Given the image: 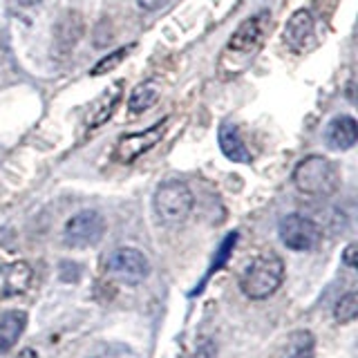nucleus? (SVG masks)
Masks as SVG:
<instances>
[{
	"label": "nucleus",
	"mask_w": 358,
	"mask_h": 358,
	"mask_svg": "<svg viewBox=\"0 0 358 358\" xmlns=\"http://www.w3.org/2000/svg\"><path fill=\"white\" fill-rule=\"evenodd\" d=\"M358 139V123L352 117H336L327 126V145L334 150H350Z\"/></svg>",
	"instance_id": "nucleus-14"
},
{
	"label": "nucleus",
	"mask_w": 358,
	"mask_h": 358,
	"mask_svg": "<svg viewBox=\"0 0 358 358\" xmlns=\"http://www.w3.org/2000/svg\"><path fill=\"white\" fill-rule=\"evenodd\" d=\"M282 280H285L282 257L275 253H264L246 266V271L242 273L240 280V289L246 298L264 300L282 287Z\"/></svg>",
	"instance_id": "nucleus-3"
},
{
	"label": "nucleus",
	"mask_w": 358,
	"mask_h": 358,
	"mask_svg": "<svg viewBox=\"0 0 358 358\" xmlns=\"http://www.w3.org/2000/svg\"><path fill=\"white\" fill-rule=\"evenodd\" d=\"M83 36V18L78 11H65L61 16V20L56 22L54 29V41L56 48H59L63 54L70 52L74 45L78 43V38Z\"/></svg>",
	"instance_id": "nucleus-12"
},
{
	"label": "nucleus",
	"mask_w": 358,
	"mask_h": 358,
	"mask_svg": "<svg viewBox=\"0 0 358 358\" xmlns=\"http://www.w3.org/2000/svg\"><path fill=\"white\" fill-rule=\"evenodd\" d=\"M195 358H215V345L210 341H204L195 352Z\"/></svg>",
	"instance_id": "nucleus-20"
},
{
	"label": "nucleus",
	"mask_w": 358,
	"mask_h": 358,
	"mask_svg": "<svg viewBox=\"0 0 358 358\" xmlns=\"http://www.w3.org/2000/svg\"><path fill=\"white\" fill-rule=\"evenodd\" d=\"M278 235L291 251H313L322 240V229L311 217L291 213V215L280 220Z\"/></svg>",
	"instance_id": "nucleus-5"
},
{
	"label": "nucleus",
	"mask_w": 358,
	"mask_h": 358,
	"mask_svg": "<svg viewBox=\"0 0 358 358\" xmlns=\"http://www.w3.org/2000/svg\"><path fill=\"white\" fill-rule=\"evenodd\" d=\"M14 358H41L36 350H31V347H25V350H20Z\"/></svg>",
	"instance_id": "nucleus-23"
},
{
	"label": "nucleus",
	"mask_w": 358,
	"mask_h": 358,
	"mask_svg": "<svg viewBox=\"0 0 358 358\" xmlns=\"http://www.w3.org/2000/svg\"><path fill=\"white\" fill-rule=\"evenodd\" d=\"M108 273L117 282L134 287L150 275V262L141 251L130 249V246H121V249L112 251L108 257Z\"/></svg>",
	"instance_id": "nucleus-6"
},
{
	"label": "nucleus",
	"mask_w": 358,
	"mask_h": 358,
	"mask_svg": "<svg viewBox=\"0 0 358 358\" xmlns=\"http://www.w3.org/2000/svg\"><path fill=\"white\" fill-rule=\"evenodd\" d=\"M313 38V16L311 11L300 9L289 18L285 27V43L294 52H302L307 48V43Z\"/></svg>",
	"instance_id": "nucleus-10"
},
{
	"label": "nucleus",
	"mask_w": 358,
	"mask_h": 358,
	"mask_svg": "<svg viewBox=\"0 0 358 358\" xmlns=\"http://www.w3.org/2000/svg\"><path fill=\"white\" fill-rule=\"evenodd\" d=\"M31 266L22 260H0V300L25 294L31 285Z\"/></svg>",
	"instance_id": "nucleus-9"
},
{
	"label": "nucleus",
	"mask_w": 358,
	"mask_h": 358,
	"mask_svg": "<svg viewBox=\"0 0 358 358\" xmlns=\"http://www.w3.org/2000/svg\"><path fill=\"white\" fill-rule=\"evenodd\" d=\"M166 128H168V119L155 123L152 128L143 130V132H134V134H126V137H121L119 143H117V159L121 164H132L137 157H141L143 152H148L150 148H155V145L162 141Z\"/></svg>",
	"instance_id": "nucleus-8"
},
{
	"label": "nucleus",
	"mask_w": 358,
	"mask_h": 358,
	"mask_svg": "<svg viewBox=\"0 0 358 358\" xmlns=\"http://www.w3.org/2000/svg\"><path fill=\"white\" fill-rule=\"evenodd\" d=\"M121 92H123V83L117 81V83H112V87H108L106 92L94 101L92 108H90V115H87V126L90 128H96V126L106 123L112 117V112L117 110L119 101H121Z\"/></svg>",
	"instance_id": "nucleus-15"
},
{
	"label": "nucleus",
	"mask_w": 358,
	"mask_h": 358,
	"mask_svg": "<svg viewBox=\"0 0 358 358\" xmlns=\"http://www.w3.org/2000/svg\"><path fill=\"white\" fill-rule=\"evenodd\" d=\"M134 50V43L132 45H128V48H119L117 52H112V54H108L106 59H101L92 70H90V74L92 76H103V74H108V72H112L115 67H119L121 63H123V59L130 54Z\"/></svg>",
	"instance_id": "nucleus-19"
},
{
	"label": "nucleus",
	"mask_w": 358,
	"mask_h": 358,
	"mask_svg": "<svg viewBox=\"0 0 358 358\" xmlns=\"http://www.w3.org/2000/svg\"><path fill=\"white\" fill-rule=\"evenodd\" d=\"M316 354V338L307 329H298L287 338L282 358H313Z\"/></svg>",
	"instance_id": "nucleus-16"
},
{
	"label": "nucleus",
	"mask_w": 358,
	"mask_h": 358,
	"mask_svg": "<svg viewBox=\"0 0 358 358\" xmlns=\"http://www.w3.org/2000/svg\"><path fill=\"white\" fill-rule=\"evenodd\" d=\"M27 327V313L11 309L0 316V356L11 352L18 345V338Z\"/></svg>",
	"instance_id": "nucleus-11"
},
{
	"label": "nucleus",
	"mask_w": 358,
	"mask_h": 358,
	"mask_svg": "<svg viewBox=\"0 0 358 358\" xmlns=\"http://www.w3.org/2000/svg\"><path fill=\"white\" fill-rule=\"evenodd\" d=\"M268 31H271V14H268L266 9L257 11L251 18H246L242 25L235 29V34L229 38L227 48L222 52L220 76L233 78L242 74L246 67L253 63L257 52L262 50Z\"/></svg>",
	"instance_id": "nucleus-1"
},
{
	"label": "nucleus",
	"mask_w": 358,
	"mask_h": 358,
	"mask_svg": "<svg viewBox=\"0 0 358 358\" xmlns=\"http://www.w3.org/2000/svg\"><path fill=\"white\" fill-rule=\"evenodd\" d=\"M294 184L300 193L311 197H329L341 186V173L331 159L322 155L305 157L294 171Z\"/></svg>",
	"instance_id": "nucleus-2"
},
{
	"label": "nucleus",
	"mask_w": 358,
	"mask_h": 358,
	"mask_svg": "<svg viewBox=\"0 0 358 358\" xmlns=\"http://www.w3.org/2000/svg\"><path fill=\"white\" fill-rule=\"evenodd\" d=\"M157 99H159V90H157L152 83H141L132 90V94L128 99V108L130 112H134V115H139V112H145L150 110Z\"/></svg>",
	"instance_id": "nucleus-17"
},
{
	"label": "nucleus",
	"mask_w": 358,
	"mask_h": 358,
	"mask_svg": "<svg viewBox=\"0 0 358 358\" xmlns=\"http://www.w3.org/2000/svg\"><path fill=\"white\" fill-rule=\"evenodd\" d=\"M217 139H220L222 152L227 155V159H231L235 164H249L251 162V152H249V148H246L238 126H233V123H229V121L222 123Z\"/></svg>",
	"instance_id": "nucleus-13"
},
{
	"label": "nucleus",
	"mask_w": 358,
	"mask_h": 358,
	"mask_svg": "<svg viewBox=\"0 0 358 358\" xmlns=\"http://www.w3.org/2000/svg\"><path fill=\"white\" fill-rule=\"evenodd\" d=\"M171 0H137V5L145 11H155V9H162L164 5H168Z\"/></svg>",
	"instance_id": "nucleus-21"
},
{
	"label": "nucleus",
	"mask_w": 358,
	"mask_h": 358,
	"mask_svg": "<svg viewBox=\"0 0 358 358\" xmlns=\"http://www.w3.org/2000/svg\"><path fill=\"white\" fill-rule=\"evenodd\" d=\"M356 316H358V296L354 291H350V294H345L338 302H336L334 318H336V322L347 324V322L356 320Z\"/></svg>",
	"instance_id": "nucleus-18"
},
{
	"label": "nucleus",
	"mask_w": 358,
	"mask_h": 358,
	"mask_svg": "<svg viewBox=\"0 0 358 358\" xmlns=\"http://www.w3.org/2000/svg\"><path fill=\"white\" fill-rule=\"evenodd\" d=\"M106 235V220L96 210H81L74 217L67 220L63 240L72 249H87L101 242Z\"/></svg>",
	"instance_id": "nucleus-7"
},
{
	"label": "nucleus",
	"mask_w": 358,
	"mask_h": 358,
	"mask_svg": "<svg viewBox=\"0 0 358 358\" xmlns=\"http://www.w3.org/2000/svg\"><path fill=\"white\" fill-rule=\"evenodd\" d=\"M343 262L347 264V266H356V244H350L347 249L343 251Z\"/></svg>",
	"instance_id": "nucleus-22"
},
{
	"label": "nucleus",
	"mask_w": 358,
	"mask_h": 358,
	"mask_svg": "<svg viewBox=\"0 0 358 358\" xmlns=\"http://www.w3.org/2000/svg\"><path fill=\"white\" fill-rule=\"evenodd\" d=\"M195 197L184 182H166L157 188L152 206L164 224H182L193 210Z\"/></svg>",
	"instance_id": "nucleus-4"
},
{
	"label": "nucleus",
	"mask_w": 358,
	"mask_h": 358,
	"mask_svg": "<svg viewBox=\"0 0 358 358\" xmlns=\"http://www.w3.org/2000/svg\"><path fill=\"white\" fill-rule=\"evenodd\" d=\"M22 3H25V5H36L38 0H22Z\"/></svg>",
	"instance_id": "nucleus-24"
}]
</instances>
